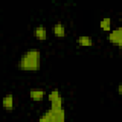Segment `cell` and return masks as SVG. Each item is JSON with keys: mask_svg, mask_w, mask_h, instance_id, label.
I'll list each match as a JSON object with an SVG mask.
<instances>
[{"mask_svg": "<svg viewBox=\"0 0 122 122\" xmlns=\"http://www.w3.org/2000/svg\"><path fill=\"white\" fill-rule=\"evenodd\" d=\"M17 67L23 71H37L41 67V51L38 49H29L22 53Z\"/></svg>", "mask_w": 122, "mask_h": 122, "instance_id": "1", "label": "cell"}, {"mask_svg": "<svg viewBox=\"0 0 122 122\" xmlns=\"http://www.w3.org/2000/svg\"><path fill=\"white\" fill-rule=\"evenodd\" d=\"M108 41L117 46L119 49H122V26L116 27L115 29L112 30L108 34Z\"/></svg>", "mask_w": 122, "mask_h": 122, "instance_id": "2", "label": "cell"}, {"mask_svg": "<svg viewBox=\"0 0 122 122\" xmlns=\"http://www.w3.org/2000/svg\"><path fill=\"white\" fill-rule=\"evenodd\" d=\"M51 112V120L50 122H66V113L64 108L59 110L49 109Z\"/></svg>", "mask_w": 122, "mask_h": 122, "instance_id": "3", "label": "cell"}, {"mask_svg": "<svg viewBox=\"0 0 122 122\" xmlns=\"http://www.w3.org/2000/svg\"><path fill=\"white\" fill-rule=\"evenodd\" d=\"M33 36L38 41H45L48 38L47 28L44 25H37L33 29Z\"/></svg>", "mask_w": 122, "mask_h": 122, "instance_id": "4", "label": "cell"}, {"mask_svg": "<svg viewBox=\"0 0 122 122\" xmlns=\"http://www.w3.org/2000/svg\"><path fill=\"white\" fill-rule=\"evenodd\" d=\"M29 95L31 100H33L35 102H40L44 99V97L46 95V92H45V90H43L41 88H32L30 90Z\"/></svg>", "mask_w": 122, "mask_h": 122, "instance_id": "5", "label": "cell"}, {"mask_svg": "<svg viewBox=\"0 0 122 122\" xmlns=\"http://www.w3.org/2000/svg\"><path fill=\"white\" fill-rule=\"evenodd\" d=\"M3 109L7 112H10L14 109V96L12 93H7L2 98Z\"/></svg>", "mask_w": 122, "mask_h": 122, "instance_id": "6", "label": "cell"}, {"mask_svg": "<svg viewBox=\"0 0 122 122\" xmlns=\"http://www.w3.org/2000/svg\"><path fill=\"white\" fill-rule=\"evenodd\" d=\"M51 30H52V33L55 37H58V38H64L66 36V33H67V30H66V27L63 23L61 22H57L55 23L52 28H51Z\"/></svg>", "mask_w": 122, "mask_h": 122, "instance_id": "7", "label": "cell"}, {"mask_svg": "<svg viewBox=\"0 0 122 122\" xmlns=\"http://www.w3.org/2000/svg\"><path fill=\"white\" fill-rule=\"evenodd\" d=\"M76 43L81 46V47H84V48H89V47H92L93 46L94 42L92 40V38L89 35H79L76 39Z\"/></svg>", "mask_w": 122, "mask_h": 122, "instance_id": "8", "label": "cell"}, {"mask_svg": "<svg viewBox=\"0 0 122 122\" xmlns=\"http://www.w3.org/2000/svg\"><path fill=\"white\" fill-rule=\"evenodd\" d=\"M99 28L106 32H110L112 30V19L110 17L102 18L99 21Z\"/></svg>", "mask_w": 122, "mask_h": 122, "instance_id": "9", "label": "cell"}, {"mask_svg": "<svg viewBox=\"0 0 122 122\" xmlns=\"http://www.w3.org/2000/svg\"><path fill=\"white\" fill-rule=\"evenodd\" d=\"M60 96H61V94H60L59 90L55 88V89H52V90L49 92V94H48V100H49L50 103H51V102H52V101L58 99Z\"/></svg>", "mask_w": 122, "mask_h": 122, "instance_id": "10", "label": "cell"}, {"mask_svg": "<svg viewBox=\"0 0 122 122\" xmlns=\"http://www.w3.org/2000/svg\"><path fill=\"white\" fill-rule=\"evenodd\" d=\"M63 105H64V98L62 96H60L58 99L51 102V109H52V110H59V109L63 108Z\"/></svg>", "mask_w": 122, "mask_h": 122, "instance_id": "11", "label": "cell"}, {"mask_svg": "<svg viewBox=\"0 0 122 122\" xmlns=\"http://www.w3.org/2000/svg\"><path fill=\"white\" fill-rule=\"evenodd\" d=\"M50 120H51V112H50V110H47L38 118V122H50Z\"/></svg>", "mask_w": 122, "mask_h": 122, "instance_id": "12", "label": "cell"}, {"mask_svg": "<svg viewBox=\"0 0 122 122\" xmlns=\"http://www.w3.org/2000/svg\"><path fill=\"white\" fill-rule=\"evenodd\" d=\"M117 92H118V94H119V95H121V96H122V82H121V83H119V84H118V86H117Z\"/></svg>", "mask_w": 122, "mask_h": 122, "instance_id": "13", "label": "cell"}]
</instances>
